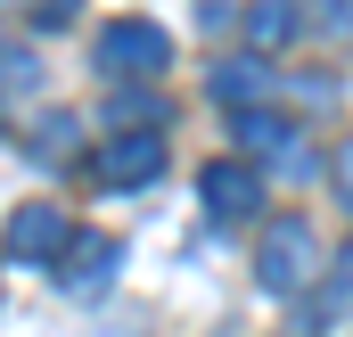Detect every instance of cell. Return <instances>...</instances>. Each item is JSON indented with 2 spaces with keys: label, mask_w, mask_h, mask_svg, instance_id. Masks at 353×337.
<instances>
[{
  "label": "cell",
  "mask_w": 353,
  "mask_h": 337,
  "mask_svg": "<svg viewBox=\"0 0 353 337\" xmlns=\"http://www.w3.org/2000/svg\"><path fill=\"white\" fill-rule=\"evenodd\" d=\"M312 263H321L312 214H271L263 247H255V280H263L271 296H296V288H312Z\"/></svg>",
  "instance_id": "6da1fadb"
},
{
  "label": "cell",
  "mask_w": 353,
  "mask_h": 337,
  "mask_svg": "<svg viewBox=\"0 0 353 337\" xmlns=\"http://www.w3.org/2000/svg\"><path fill=\"white\" fill-rule=\"evenodd\" d=\"M165 66H173L165 25H148V17H115V25L99 33V75H115V83H148V75H165Z\"/></svg>",
  "instance_id": "7a4b0ae2"
},
{
  "label": "cell",
  "mask_w": 353,
  "mask_h": 337,
  "mask_svg": "<svg viewBox=\"0 0 353 337\" xmlns=\"http://www.w3.org/2000/svg\"><path fill=\"white\" fill-rule=\"evenodd\" d=\"M148 181H165V132H107L99 189H148Z\"/></svg>",
  "instance_id": "3957f363"
},
{
  "label": "cell",
  "mask_w": 353,
  "mask_h": 337,
  "mask_svg": "<svg viewBox=\"0 0 353 337\" xmlns=\"http://www.w3.org/2000/svg\"><path fill=\"white\" fill-rule=\"evenodd\" d=\"M197 189H205V214L214 222H247L263 206V173L247 165V157H214V165L197 173Z\"/></svg>",
  "instance_id": "277c9868"
},
{
  "label": "cell",
  "mask_w": 353,
  "mask_h": 337,
  "mask_svg": "<svg viewBox=\"0 0 353 337\" xmlns=\"http://www.w3.org/2000/svg\"><path fill=\"white\" fill-rule=\"evenodd\" d=\"M66 239H74V222H66L58 206H41V198L8 214V255H25V263H58Z\"/></svg>",
  "instance_id": "5b68a950"
},
{
  "label": "cell",
  "mask_w": 353,
  "mask_h": 337,
  "mask_svg": "<svg viewBox=\"0 0 353 337\" xmlns=\"http://www.w3.org/2000/svg\"><path fill=\"white\" fill-rule=\"evenodd\" d=\"M304 329H329V321H353V239L329 255V280H321V296H312V313H296Z\"/></svg>",
  "instance_id": "8992f818"
},
{
  "label": "cell",
  "mask_w": 353,
  "mask_h": 337,
  "mask_svg": "<svg viewBox=\"0 0 353 337\" xmlns=\"http://www.w3.org/2000/svg\"><path fill=\"white\" fill-rule=\"evenodd\" d=\"M296 25H304V8H296V0H247V50H255V58L288 50V41H296Z\"/></svg>",
  "instance_id": "52a82bcc"
},
{
  "label": "cell",
  "mask_w": 353,
  "mask_h": 337,
  "mask_svg": "<svg viewBox=\"0 0 353 337\" xmlns=\"http://www.w3.org/2000/svg\"><path fill=\"white\" fill-rule=\"evenodd\" d=\"M107 271H115V239H99V231H74V239H66V255H58V280L90 288V280H107Z\"/></svg>",
  "instance_id": "ba28073f"
},
{
  "label": "cell",
  "mask_w": 353,
  "mask_h": 337,
  "mask_svg": "<svg viewBox=\"0 0 353 337\" xmlns=\"http://www.w3.org/2000/svg\"><path fill=\"white\" fill-rule=\"evenodd\" d=\"M230 140H239V157L255 165V157H271V148H288V115H271V107H239V115H230Z\"/></svg>",
  "instance_id": "9c48e42d"
},
{
  "label": "cell",
  "mask_w": 353,
  "mask_h": 337,
  "mask_svg": "<svg viewBox=\"0 0 353 337\" xmlns=\"http://www.w3.org/2000/svg\"><path fill=\"white\" fill-rule=\"evenodd\" d=\"M255 90H263V58H222L214 66V99L222 107H247Z\"/></svg>",
  "instance_id": "30bf717a"
},
{
  "label": "cell",
  "mask_w": 353,
  "mask_h": 337,
  "mask_svg": "<svg viewBox=\"0 0 353 337\" xmlns=\"http://www.w3.org/2000/svg\"><path fill=\"white\" fill-rule=\"evenodd\" d=\"M157 115H165V107H157L148 90H123V99L107 107V124H115V132H157Z\"/></svg>",
  "instance_id": "8fae6325"
},
{
  "label": "cell",
  "mask_w": 353,
  "mask_h": 337,
  "mask_svg": "<svg viewBox=\"0 0 353 337\" xmlns=\"http://www.w3.org/2000/svg\"><path fill=\"white\" fill-rule=\"evenodd\" d=\"M312 17H321V33L353 41V0H312Z\"/></svg>",
  "instance_id": "7c38bea8"
},
{
  "label": "cell",
  "mask_w": 353,
  "mask_h": 337,
  "mask_svg": "<svg viewBox=\"0 0 353 337\" xmlns=\"http://www.w3.org/2000/svg\"><path fill=\"white\" fill-rule=\"evenodd\" d=\"M329 173H337V206L353 214V140H337V157H329Z\"/></svg>",
  "instance_id": "4fadbf2b"
},
{
  "label": "cell",
  "mask_w": 353,
  "mask_h": 337,
  "mask_svg": "<svg viewBox=\"0 0 353 337\" xmlns=\"http://www.w3.org/2000/svg\"><path fill=\"white\" fill-rule=\"evenodd\" d=\"M17 83H33V58H17V50L0 41V90H17Z\"/></svg>",
  "instance_id": "5bb4252c"
},
{
  "label": "cell",
  "mask_w": 353,
  "mask_h": 337,
  "mask_svg": "<svg viewBox=\"0 0 353 337\" xmlns=\"http://www.w3.org/2000/svg\"><path fill=\"white\" fill-rule=\"evenodd\" d=\"M74 8H83V0H41V17H50V25H66Z\"/></svg>",
  "instance_id": "9a60e30c"
}]
</instances>
